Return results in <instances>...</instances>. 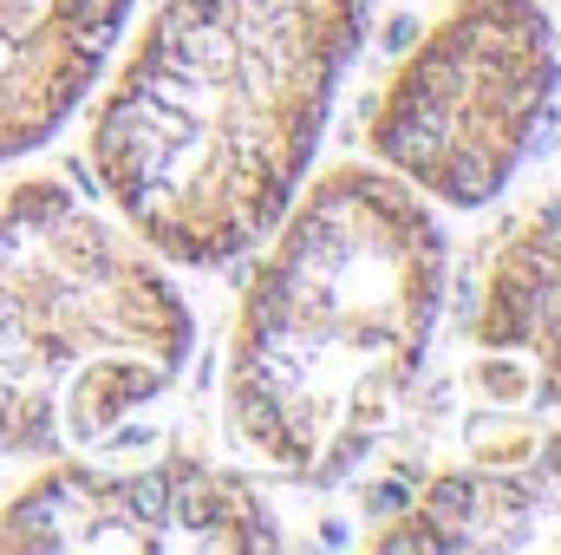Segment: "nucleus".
I'll return each instance as SVG.
<instances>
[{"label": "nucleus", "mask_w": 561, "mask_h": 555, "mask_svg": "<svg viewBox=\"0 0 561 555\" xmlns=\"http://www.w3.org/2000/svg\"><path fill=\"white\" fill-rule=\"evenodd\" d=\"M470 340L490 399L561 412V203L516 216L483 256Z\"/></svg>", "instance_id": "obj_7"}, {"label": "nucleus", "mask_w": 561, "mask_h": 555, "mask_svg": "<svg viewBox=\"0 0 561 555\" xmlns=\"http://www.w3.org/2000/svg\"><path fill=\"white\" fill-rule=\"evenodd\" d=\"M268 497L209 457L163 451L150 464H92L53 457L0 503V555H242L280 550Z\"/></svg>", "instance_id": "obj_5"}, {"label": "nucleus", "mask_w": 561, "mask_h": 555, "mask_svg": "<svg viewBox=\"0 0 561 555\" xmlns=\"http://www.w3.org/2000/svg\"><path fill=\"white\" fill-rule=\"evenodd\" d=\"M196 353L170 262L66 177L0 190V471L112 444Z\"/></svg>", "instance_id": "obj_3"}, {"label": "nucleus", "mask_w": 561, "mask_h": 555, "mask_svg": "<svg viewBox=\"0 0 561 555\" xmlns=\"http://www.w3.org/2000/svg\"><path fill=\"white\" fill-rule=\"evenodd\" d=\"M392 555H536L561 550V431H510L373 530Z\"/></svg>", "instance_id": "obj_6"}, {"label": "nucleus", "mask_w": 561, "mask_h": 555, "mask_svg": "<svg viewBox=\"0 0 561 555\" xmlns=\"http://www.w3.org/2000/svg\"><path fill=\"white\" fill-rule=\"evenodd\" d=\"M561 92L542 0H450L386 79L366 150L424 203L483 209L536 150Z\"/></svg>", "instance_id": "obj_4"}, {"label": "nucleus", "mask_w": 561, "mask_h": 555, "mask_svg": "<svg viewBox=\"0 0 561 555\" xmlns=\"http://www.w3.org/2000/svg\"><path fill=\"white\" fill-rule=\"evenodd\" d=\"M249 256L222 412L262 471L327 490L373 457L412 399L450 287V242L437 203L386 163H327L307 170Z\"/></svg>", "instance_id": "obj_2"}, {"label": "nucleus", "mask_w": 561, "mask_h": 555, "mask_svg": "<svg viewBox=\"0 0 561 555\" xmlns=\"http://www.w3.org/2000/svg\"><path fill=\"white\" fill-rule=\"evenodd\" d=\"M138 0H0V163L85 112Z\"/></svg>", "instance_id": "obj_8"}, {"label": "nucleus", "mask_w": 561, "mask_h": 555, "mask_svg": "<svg viewBox=\"0 0 561 555\" xmlns=\"http://www.w3.org/2000/svg\"><path fill=\"white\" fill-rule=\"evenodd\" d=\"M373 0H157L105 59L85 170L170 269L242 262L307 183Z\"/></svg>", "instance_id": "obj_1"}]
</instances>
